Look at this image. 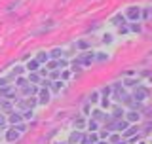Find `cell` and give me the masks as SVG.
I'll use <instances>...</instances> for the list:
<instances>
[{
  "mask_svg": "<svg viewBox=\"0 0 152 144\" xmlns=\"http://www.w3.org/2000/svg\"><path fill=\"white\" fill-rule=\"evenodd\" d=\"M139 13H141V8H137V6H131V8H127L126 15L129 17L131 21H135V19H139Z\"/></svg>",
  "mask_w": 152,
  "mask_h": 144,
  "instance_id": "cell-1",
  "label": "cell"
},
{
  "mask_svg": "<svg viewBox=\"0 0 152 144\" xmlns=\"http://www.w3.org/2000/svg\"><path fill=\"white\" fill-rule=\"evenodd\" d=\"M17 138H19V133H17V131H8V133H6V140L13 142V140H17Z\"/></svg>",
  "mask_w": 152,
  "mask_h": 144,
  "instance_id": "cell-2",
  "label": "cell"
},
{
  "mask_svg": "<svg viewBox=\"0 0 152 144\" xmlns=\"http://www.w3.org/2000/svg\"><path fill=\"white\" fill-rule=\"evenodd\" d=\"M80 140V133H72L70 135V142H78Z\"/></svg>",
  "mask_w": 152,
  "mask_h": 144,
  "instance_id": "cell-3",
  "label": "cell"
},
{
  "mask_svg": "<svg viewBox=\"0 0 152 144\" xmlns=\"http://www.w3.org/2000/svg\"><path fill=\"white\" fill-rule=\"evenodd\" d=\"M44 59H48V55H46V53H38V63H46Z\"/></svg>",
  "mask_w": 152,
  "mask_h": 144,
  "instance_id": "cell-4",
  "label": "cell"
},
{
  "mask_svg": "<svg viewBox=\"0 0 152 144\" xmlns=\"http://www.w3.org/2000/svg\"><path fill=\"white\" fill-rule=\"evenodd\" d=\"M127 118H129L131 121H135V119H137V121H139V114H129V116H127Z\"/></svg>",
  "mask_w": 152,
  "mask_h": 144,
  "instance_id": "cell-5",
  "label": "cell"
},
{
  "mask_svg": "<svg viewBox=\"0 0 152 144\" xmlns=\"http://www.w3.org/2000/svg\"><path fill=\"white\" fill-rule=\"evenodd\" d=\"M97 59H99V61H107V59H108V55H104V53H101V55H97Z\"/></svg>",
  "mask_w": 152,
  "mask_h": 144,
  "instance_id": "cell-6",
  "label": "cell"
},
{
  "mask_svg": "<svg viewBox=\"0 0 152 144\" xmlns=\"http://www.w3.org/2000/svg\"><path fill=\"white\" fill-rule=\"evenodd\" d=\"M0 125H4V118L2 116H0Z\"/></svg>",
  "mask_w": 152,
  "mask_h": 144,
  "instance_id": "cell-7",
  "label": "cell"
}]
</instances>
